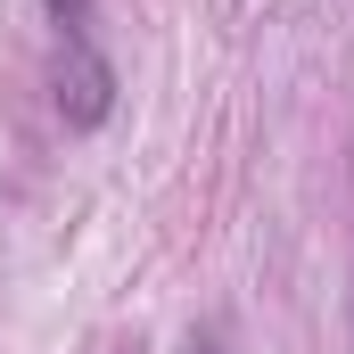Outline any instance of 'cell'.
Instances as JSON below:
<instances>
[{"label":"cell","instance_id":"obj_1","mask_svg":"<svg viewBox=\"0 0 354 354\" xmlns=\"http://www.w3.org/2000/svg\"><path fill=\"white\" fill-rule=\"evenodd\" d=\"M58 115H66V132H99L115 115V66L99 58L91 33H75L66 58H58Z\"/></svg>","mask_w":354,"mask_h":354},{"label":"cell","instance_id":"obj_2","mask_svg":"<svg viewBox=\"0 0 354 354\" xmlns=\"http://www.w3.org/2000/svg\"><path fill=\"white\" fill-rule=\"evenodd\" d=\"M41 8H50V25H58L66 41H75V33H91V0H41Z\"/></svg>","mask_w":354,"mask_h":354},{"label":"cell","instance_id":"obj_3","mask_svg":"<svg viewBox=\"0 0 354 354\" xmlns=\"http://www.w3.org/2000/svg\"><path fill=\"white\" fill-rule=\"evenodd\" d=\"M198 354H214V346H198Z\"/></svg>","mask_w":354,"mask_h":354}]
</instances>
